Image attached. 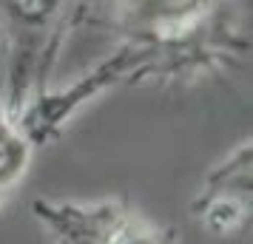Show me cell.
<instances>
[{
    "mask_svg": "<svg viewBox=\"0 0 253 244\" xmlns=\"http://www.w3.org/2000/svg\"><path fill=\"white\" fill-rule=\"evenodd\" d=\"M83 0H0V48L6 57L3 100L20 116L48 91L60 54L80 32Z\"/></svg>",
    "mask_w": 253,
    "mask_h": 244,
    "instance_id": "cell-2",
    "label": "cell"
},
{
    "mask_svg": "<svg viewBox=\"0 0 253 244\" xmlns=\"http://www.w3.org/2000/svg\"><path fill=\"white\" fill-rule=\"evenodd\" d=\"M251 137L219 159L191 202V219L216 239H233L251 227Z\"/></svg>",
    "mask_w": 253,
    "mask_h": 244,
    "instance_id": "cell-4",
    "label": "cell"
},
{
    "mask_svg": "<svg viewBox=\"0 0 253 244\" xmlns=\"http://www.w3.org/2000/svg\"><path fill=\"white\" fill-rule=\"evenodd\" d=\"M32 216L51 244H179L176 233L123 196H37Z\"/></svg>",
    "mask_w": 253,
    "mask_h": 244,
    "instance_id": "cell-3",
    "label": "cell"
},
{
    "mask_svg": "<svg viewBox=\"0 0 253 244\" xmlns=\"http://www.w3.org/2000/svg\"><path fill=\"white\" fill-rule=\"evenodd\" d=\"M88 26L114 37V48L17 116L35 148L54 142L105 94L219 77L251 57V0H83L80 29Z\"/></svg>",
    "mask_w": 253,
    "mask_h": 244,
    "instance_id": "cell-1",
    "label": "cell"
},
{
    "mask_svg": "<svg viewBox=\"0 0 253 244\" xmlns=\"http://www.w3.org/2000/svg\"><path fill=\"white\" fill-rule=\"evenodd\" d=\"M32 156H35V142L29 139L17 116L9 111L0 91V208L26 179Z\"/></svg>",
    "mask_w": 253,
    "mask_h": 244,
    "instance_id": "cell-5",
    "label": "cell"
}]
</instances>
